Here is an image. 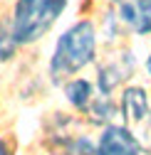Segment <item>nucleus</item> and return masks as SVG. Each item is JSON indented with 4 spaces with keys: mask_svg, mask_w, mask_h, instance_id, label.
<instances>
[{
    "mask_svg": "<svg viewBox=\"0 0 151 155\" xmlns=\"http://www.w3.org/2000/svg\"><path fill=\"white\" fill-rule=\"evenodd\" d=\"M0 155H12V153H10V145H8L5 140H0Z\"/></svg>",
    "mask_w": 151,
    "mask_h": 155,
    "instance_id": "obj_11",
    "label": "nucleus"
},
{
    "mask_svg": "<svg viewBox=\"0 0 151 155\" xmlns=\"http://www.w3.org/2000/svg\"><path fill=\"white\" fill-rule=\"evenodd\" d=\"M15 49H17V42L12 37V30L8 22H0V62H8L15 57Z\"/></svg>",
    "mask_w": 151,
    "mask_h": 155,
    "instance_id": "obj_9",
    "label": "nucleus"
},
{
    "mask_svg": "<svg viewBox=\"0 0 151 155\" xmlns=\"http://www.w3.org/2000/svg\"><path fill=\"white\" fill-rule=\"evenodd\" d=\"M134 67H136L134 59H131L126 52L119 54V57H111L107 64L99 67V76H97V86H99V91H102V94H111L121 81H126L129 76H131Z\"/></svg>",
    "mask_w": 151,
    "mask_h": 155,
    "instance_id": "obj_5",
    "label": "nucleus"
},
{
    "mask_svg": "<svg viewBox=\"0 0 151 155\" xmlns=\"http://www.w3.org/2000/svg\"><path fill=\"white\" fill-rule=\"evenodd\" d=\"M67 0H17L12 12V37L17 45H30L45 37L52 25L60 20Z\"/></svg>",
    "mask_w": 151,
    "mask_h": 155,
    "instance_id": "obj_2",
    "label": "nucleus"
},
{
    "mask_svg": "<svg viewBox=\"0 0 151 155\" xmlns=\"http://www.w3.org/2000/svg\"><path fill=\"white\" fill-rule=\"evenodd\" d=\"M97 54V30L94 22L79 20L69 30L60 35L57 45H54L52 59H50V74L52 81H62L65 76H72L82 71L87 64L94 62Z\"/></svg>",
    "mask_w": 151,
    "mask_h": 155,
    "instance_id": "obj_1",
    "label": "nucleus"
},
{
    "mask_svg": "<svg viewBox=\"0 0 151 155\" xmlns=\"http://www.w3.org/2000/svg\"><path fill=\"white\" fill-rule=\"evenodd\" d=\"M65 96L77 111H87L89 104L94 101V86L87 79H72L65 84Z\"/></svg>",
    "mask_w": 151,
    "mask_h": 155,
    "instance_id": "obj_7",
    "label": "nucleus"
},
{
    "mask_svg": "<svg viewBox=\"0 0 151 155\" xmlns=\"http://www.w3.org/2000/svg\"><path fill=\"white\" fill-rule=\"evenodd\" d=\"M146 71L151 74V54H149V59H146Z\"/></svg>",
    "mask_w": 151,
    "mask_h": 155,
    "instance_id": "obj_12",
    "label": "nucleus"
},
{
    "mask_svg": "<svg viewBox=\"0 0 151 155\" xmlns=\"http://www.w3.org/2000/svg\"><path fill=\"white\" fill-rule=\"evenodd\" d=\"M62 155H97V145L89 138H69Z\"/></svg>",
    "mask_w": 151,
    "mask_h": 155,
    "instance_id": "obj_10",
    "label": "nucleus"
},
{
    "mask_svg": "<svg viewBox=\"0 0 151 155\" xmlns=\"http://www.w3.org/2000/svg\"><path fill=\"white\" fill-rule=\"evenodd\" d=\"M121 116L126 123H141L149 116V96L141 86H126L121 94V106H119Z\"/></svg>",
    "mask_w": 151,
    "mask_h": 155,
    "instance_id": "obj_6",
    "label": "nucleus"
},
{
    "mask_svg": "<svg viewBox=\"0 0 151 155\" xmlns=\"http://www.w3.org/2000/svg\"><path fill=\"white\" fill-rule=\"evenodd\" d=\"M97 155H141V143L126 126L111 123L99 135Z\"/></svg>",
    "mask_w": 151,
    "mask_h": 155,
    "instance_id": "obj_3",
    "label": "nucleus"
},
{
    "mask_svg": "<svg viewBox=\"0 0 151 155\" xmlns=\"http://www.w3.org/2000/svg\"><path fill=\"white\" fill-rule=\"evenodd\" d=\"M114 17L136 35L151 32V0H111Z\"/></svg>",
    "mask_w": 151,
    "mask_h": 155,
    "instance_id": "obj_4",
    "label": "nucleus"
},
{
    "mask_svg": "<svg viewBox=\"0 0 151 155\" xmlns=\"http://www.w3.org/2000/svg\"><path fill=\"white\" fill-rule=\"evenodd\" d=\"M89 113H92V121L94 123H102L104 128L111 126V121H114V116H117V106L111 104L109 96H94V101L89 104Z\"/></svg>",
    "mask_w": 151,
    "mask_h": 155,
    "instance_id": "obj_8",
    "label": "nucleus"
}]
</instances>
